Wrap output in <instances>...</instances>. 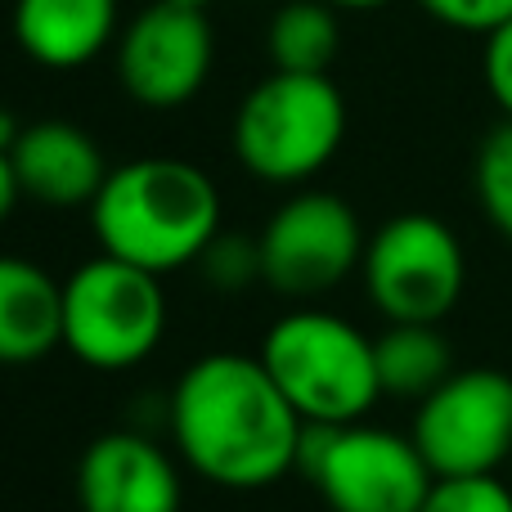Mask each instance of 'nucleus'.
Masks as SVG:
<instances>
[{
  "label": "nucleus",
  "instance_id": "12",
  "mask_svg": "<svg viewBox=\"0 0 512 512\" xmlns=\"http://www.w3.org/2000/svg\"><path fill=\"white\" fill-rule=\"evenodd\" d=\"M9 153H14L18 180H23V198L41 207H90L108 180L99 144L72 122L23 126Z\"/></svg>",
  "mask_w": 512,
  "mask_h": 512
},
{
  "label": "nucleus",
  "instance_id": "18",
  "mask_svg": "<svg viewBox=\"0 0 512 512\" xmlns=\"http://www.w3.org/2000/svg\"><path fill=\"white\" fill-rule=\"evenodd\" d=\"M198 270L212 288L221 292H243L248 283H261V248L256 239H239V234H216L207 252L198 256Z\"/></svg>",
  "mask_w": 512,
  "mask_h": 512
},
{
  "label": "nucleus",
  "instance_id": "14",
  "mask_svg": "<svg viewBox=\"0 0 512 512\" xmlns=\"http://www.w3.org/2000/svg\"><path fill=\"white\" fill-rule=\"evenodd\" d=\"M63 346V283L27 256L0 252V364H36Z\"/></svg>",
  "mask_w": 512,
  "mask_h": 512
},
{
  "label": "nucleus",
  "instance_id": "17",
  "mask_svg": "<svg viewBox=\"0 0 512 512\" xmlns=\"http://www.w3.org/2000/svg\"><path fill=\"white\" fill-rule=\"evenodd\" d=\"M472 185H477V203L486 212V221L512 243V117H504L481 140Z\"/></svg>",
  "mask_w": 512,
  "mask_h": 512
},
{
  "label": "nucleus",
  "instance_id": "24",
  "mask_svg": "<svg viewBox=\"0 0 512 512\" xmlns=\"http://www.w3.org/2000/svg\"><path fill=\"white\" fill-rule=\"evenodd\" d=\"M171 5H185V9H203V14H207V5H212V0H171Z\"/></svg>",
  "mask_w": 512,
  "mask_h": 512
},
{
  "label": "nucleus",
  "instance_id": "11",
  "mask_svg": "<svg viewBox=\"0 0 512 512\" xmlns=\"http://www.w3.org/2000/svg\"><path fill=\"white\" fill-rule=\"evenodd\" d=\"M180 504H185L180 468L153 436L122 427L86 445L77 463L81 512H180Z\"/></svg>",
  "mask_w": 512,
  "mask_h": 512
},
{
  "label": "nucleus",
  "instance_id": "22",
  "mask_svg": "<svg viewBox=\"0 0 512 512\" xmlns=\"http://www.w3.org/2000/svg\"><path fill=\"white\" fill-rule=\"evenodd\" d=\"M23 198V180H18V167H14V153L0 149V225L9 221V212L18 207Z\"/></svg>",
  "mask_w": 512,
  "mask_h": 512
},
{
  "label": "nucleus",
  "instance_id": "13",
  "mask_svg": "<svg viewBox=\"0 0 512 512\" xmlns=\"http://www.w3.org/2000/svg\"><path fill=\"white\" fill-rule=\"evenodd\" d=\"M113 36L117 0H14V41L41 68H81Z\"/></svg>",
  "mask_w": 512,
  "mask_h": 512
},
{
  "label": "nucleus",
  "instance_id": "10",
  "mask_svg": "<svg viewBox=\"0 0 512 512\" xmlns=\"http://www.w3.org/2000/svg\"><path fill=\"white\" fill-rule=\"evenodd\" d=\"M310 486L333 512H423L436 472L414 436L351 423L337 427L333 450Z\"/></svg>",
  "mask_w": 512,
  "mask_h": 512
},
{
  "label": "nucleus",
  "instance_id": "15",
  "mask_svg": "<svg viewBox=\"0 0 512 512\" xmlns=\"http://www.w3.org/2000/svg\"><path fill=\"white\" fill-rule=\"evenodd\" d=\"M382 396L427 400L454 373V351L441 324H387L373 337Z\"/></svg>",
  "mask_w": 512,
  "mask_h": 512
},
{
  "label": "nucleus",
  "instance_id": "9",
  "mask_svg": "<svg viewBox=\"0 0 512 512\" xmlns=\"http://www.w3.org/2000/svg\"><path fill=\"white\" fill-rule=\"evenodd\" d=\"M216 59L203 9L158 0L117 36V81L144 108H180L207 86Z\"/></svg>",
  "mask_w": 512,
  "mask_h": 512
},
{
  "label": "nucleus",
  "instance_id": "1",
  "mask_svg": "<svg viewBox=\"0 0 512 512\" xmlns=\"http://www.w3.org/2000/svg\"><path fill=\"white\" fill-rule=\"evenodd\" d=\"M306 418L279 391L261 355L212 351L194 360L167 400L180 459L221 490H265L297 468Z\"/></svg>",
  "mask_w": 512,
  "mask_h": 512
},
{
  "label": "nucleus",
  "instance_id": "7",
  "mask_svg": "<svg viewBox=\"0 0 512 512\" xmlns=\"http://www.w3.org/2000/svg\"><path fill=\"white\" fill-rule=\"evenodd\" d=\"M414 445L441 477H495L512 459V378L504 369H454L418 400Z\"/></svg>",
  "mask_w": 512,
  "mask_h": 512
},
{
  "label": "nucleus",
  "instance_id": "8",
  "mask_svg": "<svg viewBox=\"0 0 512 512\" xmlns=\"http://www.w3.org/2000/svg\"><path fill=\"white\" fill-rule=\"evenodd\" d=\"M364 230L351 203L324 189L292 194L256 234L261 283L279 297H324L364 261Z\"/></svg>",
  "mask_w": 512,
  "mask_h": 512
},
{
  "label": "nucleus",
  "instance_id": "4",
  "mask_svg": "<svg viewBox=\"0 0 512 512\" xmlns=\"http://www.w3.org/2000/svg\"><path fill=\"white\" fill-rule=\"evenodd\" d=\"M346 99L328 72H270L234 113V153L265 185H301L333 162Z\"/></svg>",
  "mask_w": 512,
  "mask_h": 512
},
{
  "label": "nucleus",
  "instance_id": "21",
  "mask_svg": "<svg viewBox=\"0 0 512 512\" xmlns=\"http://www.w3.org/2000/svg\"><path fill=\"white\" fill-rule=\"evenodd\" d=\"M481 72H486V90L495 95V104L504 108V117H512V18L486 36Z\"/></svg>",
  "mask_w": 512,
  "mask_h": 512
},
{
  "label": "nucleus",
  "instance_id": "3",
  "mask_svg": "<svg viewBox=\"0 0 512 512\" xmlns=\"http://www.w3.org/2000/svg\"><path fill=\"white\" fill-rule=\"evenodd\" d=\"M261 364L306 423H364L382 396L373 337L333 310L301 306L265 328Z\"/></svg>",
  "mask_w": 512,
  "mask_h": 512
},
{
  "label": "nucleus",
  "instance_id": "16",
  "mask_svg": "<svg viewBox=\"0 0 512 512\" xmlns=\"http://www.w3.org/2000/svg\"><path fill=\"white\" fill-rule=\"evenodd\" d=\"M337 45H342V32L328 0H288L265 32V54L274 72H328Z\"/></svg>",
  "mask_w": 512,
  "mask_h": 512
},
{
  "label": "nucleus",
  "instance_id": "5",
  "mask_svg": "<svg viewBox=\"0 0 512 512\" xmlns=\"http://www.w3.org/2000/svg\"><path fill=\"white\" fill-rule=\"evenodd\" d=\"M167 333L162 274L99 252L63 283V346L86 369L122 373L144 364Z\"/></svg>",
  "mask_w": 512,
  "mask_h": 512
},
{
  "label": "nucleus",
  "instance_id": "19",
  "mask_svg": "<svg viewBox=\"0 0 512 512\" xmlns=\"http://www.w3.org/2000/svg\"><path fill=\"white\" fill-rule=\"evenodd\" d=\"M423 512H512V490L499 477H441Z\"/></svg>",
  "mask_w": 512,
  "mask_h": 512
},
{
  "label": "nucleus",
  "instance_id": "6",
  "mask_svg": "<svg viewBox=\"0 0 512 512\" xmlns=\"http://www.w3.org/2000/svg\"><path fill=\"white\" fill-rule=\"evenodd\" d=\"M364 292L387 324H441L468 288V256L441 216L405 212L364 243Z\"/></svg>",
  "mask_w": 512,
  "mask_h": 512
},
{
  "label": "nucleus",
  "instance_id": "2",
  "mask_svg": "<svg viewBox=\"0 0 512 512\" xmlns=\"http://www.w3.org/2000/svg\"><path fill=\"white\" fill-rule=\"evenodd\" d=\"M90 230L117 261L149 274L185 270L221 234V189L185 158L122 162L90 203Z\"/></svg>",
  "mask_w": 512,
  "mask_h": 512
},
{
  "label": "nucleus",
  "instance_id": "20",
  "mask_svg": "<svg viewBox=\"0 0 512 512\" xmlns=\"http://www.w3.org/2000/svg\"><path fill=\"white\" fill-rule=\"evenodd\" d=\"M436 23L459 27V32H481L490 36L512 18V0H418Z\"/></svg>",
  "mask_w": 512,
  "mask_h": 512
},
{
  "label": "nucleus",
  "instance_id": "23",
  "mask_svg": "<svg viewBox=\"0 0 512 512\" xmlns=\"http://www.w3.org/2000/svg\"><path fill=\"white\" fill-rule=\"evenodd\" d=\"M333 9H378V5H391V0H328Z\"/></svg>",
  "mask_w": 512,
  "mask_h": 512
}]
</instances>
